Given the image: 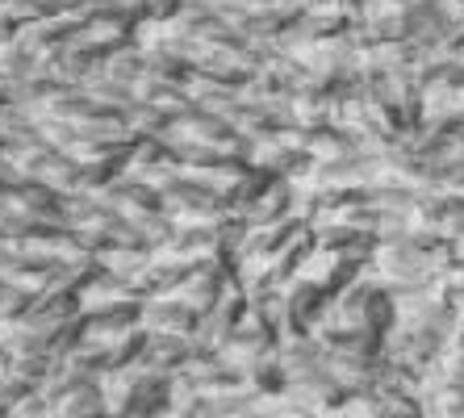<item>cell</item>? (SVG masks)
<instances>
[{
	"instance_id": "6da1fadb",
	"label": "cell",
	"mask_w": 464,
	"mask_h": 418,
	"mask_svg": "<svg viewBox=\"0 0 464 418\" xmlns=\"http://www.w3.org/2000/svg\"><path fill=\"white\" fill-rule=\"evenodd\" d=\"M326 373L335 376L347 394H364V389H377L381 376H385V360L377 352H323Z\"/></svg>"
},
{
	"instance_id": "3957f363",
	"label": "cell",
	"mask_w": 464,
	"mask_h": 418,
	"mask_svg": "<svg viewBox=\"0 0 464 418\" xmlns=\"http://www.w3.org/2000/svg\"><path fill=\"white\" fill-rule=\"evenodd\" d=\"M440 235L464 238V193H440Z\"/></svg>"
},
{
	"instance_id": "7a4b0ae2",
	"label": "cell",
	"mask_w": 464,
	"mask_h": 418,
	"mask_svg": "<svg viewBox=\"0 0 464 418\" xmlns=\"http://www.w3.org/2000/svg\"><path fill=\"white\" fill-rule=\"evenodd\" d=\"M197 355V344L193 335H155L147 331V339H142V352H139V365L155 368V373H180L188 360Z\"/></svg>"
}]
</instances>
